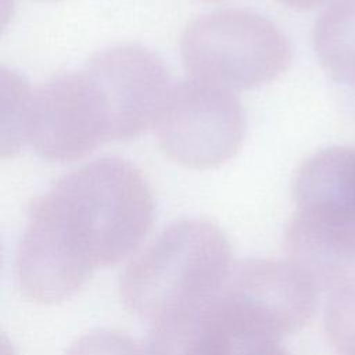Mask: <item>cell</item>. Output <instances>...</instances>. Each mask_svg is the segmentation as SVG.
I'll return each mask as SVG.
<instances>
[{
    "label": "cell",
    "mask_w": 355,
    "mask_h": 355,
    "mask_svg": "<svg viewBox=\"0 0 355 355\" xmlns=\"http://www.w3.org/2000/svg\"><path fill=\"white\" fill-rule=\"evenodd\" d=\"M154 128L169 159L186 168L208 169L240 150L245 114L232 90L190 79L172 86Z\"/></svg>",
    "instance_id": "cell-6"
},
{
    "label": "cell",
    "mask_w": 355,
    "mask_h": 355,
    "mask_svg": "<svg viewBox=\"0 0 355 355\" xmlns=\"http://www.w3.org/2000/svg\"><path fill=\"white\" fill-rule=\"evenodd\" d=\"M318 293L290 261L248 258L232 266L209 302L234 336L279 341L311 322Z\"/></svg>",
    "instance_id": "cell-4"
},
{
    "label": "cell",
    "mask_w": 355,
    "mask_h": 355,
    "mask_svg": "<svg viewBox=\"0 0 355 355\" xmlns=\"http://www.w3.org/2000/svg\"><path fill=\"white\" fill-rule=\"evenodd\" d=\"M298 209L355 220V147H330L306 158L293 180Z\"/></svg>",
    "instance_id": "cell-9"
},
{
    "label": "cell",
    "mask_w": 355,
    "mask_h": 355,
    "mask_svg": "<svg viewBox=\"0 0 355 355\" xmlns=\"http://www.w3.org/2000/svg\"><path fill=\"white\" fill-rule=\"evenodd\" d=\"M313 47L324 71L355 85V0H334L318 18Z\"/></svg>",
    "instance_id": "cell-11"
},
{
    "label": "cell",
    "mask_w": 355,
    "mask_h": 355,
    "mask_svg": "<svg viewBox=\"0 0 355 355\" xmlns=\"http://www.w3.org/2000/svg\"><path fill=\"white\" fill-rule=\"evenodd\" d=\"M290 261L319 291L330 294L355 284V220L298 209L284 236Z\"/></svg>",
    "instance_id": "cell-8"
},
{
    "label": "cell",
    "mask_w": 355,
    "mask_h": 355,
    "mask_svg": "<svg viewBox=\"0 0 355 355\" xmlns=\"http://www.w3.org/2000/svg\"><path fill=\"white\" fill-rule=\"evenodd\" d=\"M65 355H146V348L125 333L96 330L78 338Z\"/></svg>",
    "instance_id": "cell-13"
},
{
    "label": "cell",
    "mask_w": 355,
    "mask_h": 355,
    "mask_svg": "<svg viewBox=\"0 0 355 355\" xmlns=\"http://www.w3.org/2000/svg\"><path fill=\"white\" fill-rule=\"evenodd\" d=\"M324 331L337 355H355V284L330 294Z\"/></svg>",
    "instance_id": "cell-12"
},
{
    "label": "cell",
    "mask_w": 355,
    "mask_h": 355,
    "mask_svg": "<svg viewBox=\"0 0 355 355\" xmlns=\"http://www.w3.org/2000/svg\"><path fill=\"white\" fill-rule=\"evenodd\" d=\"M202 1H220V0H202Z\"/></svg>",
    "instance_id": "cell-16"
},
{
    "label": "cell",
    "mask_w": 355,
    "mask_h": 355,
    "mask_svg": "<svg viewBox=\"0 0 355 355\" xmlns=\"http://www.w3.org/2000/svg\"><path fill=\"white\" fill-rule=\"evenodd\" d=\"M223 232L204 219L165 227L125 268L119 291L125 308L157 323L211 301L232 269Z\"/></svg>",
    "instance_id": "cell-2"
},
{
    "label": "cell",
    "mask_w": 355,
    "mask_h": 355,
    "mask_svg": "<svg viewBox=\"0 0 355 355\" xmlns=\"http://www.w3.org/2000/svg\"><path fill=\"white\" fill-rule=\"evenodd\" d=\"M277 1H280L286 7L297 10V11H306V10H312L315 7L322 6L327 0H277Z\"/></svg>",
    "instance_id": "cell-15"
},
{
    "label": "cell",
    "mask_w": 355,
    "mask_h": 355,
    "mask_svg": "<svg viewBox=\"0 0 355 355\" xmlns=\"http://www.w3.org/2000/svg\"><path fill=\"white\" fill-rule=\"evenodd\" d=\"M83 67L108 101L112 141L135 139L155 126L172 86L165 62L154 51L115 44L94 53Z\"/></svg>",
    "instance_id": "cell-7"
},
{
    "label": "cell",
    "mask_w": 355,
    "mask_h": 355,
    "mask_svg": "<svg viewBox=\"0 0 355 355\" xmlns=\"http://www.w3.org/2000/svg\"><path fill=\"white\" fill-rule=\"evenodd\" d=\"M112 141L108 101L83 67L54 75L31 87L18 136L40 158L55 162L80 159Z\"/></svg>",
    "instance_id": "cell-5"
},
{
    "label": "cell",
    "mask_w": 355,
    "mask_h": 355,
    "mask_svg": "<svg viewBox=\"0 0 355 355\" xmlns=\"http://www.w3.org/2000/svg\"><path fill=\"white\" fill-rule=\"evenodd\" d=\"M180 57L193 79L245 90L280 76L291 62L293 47L268 18L248 10L220 8L187 25Z\"/></svg>",
    "instance_id": "cell-3"
},
{
    "label": "cell",
    "mask_w": 355,
    "mask_h": 355,
    "mask_svg": "<svg viewBox=\"0 0 355 355\" xmlns=\"http://www.w3.org/2000/svg\"><path fill=\"white\" fill-rule=\"evenodd\" d=\"M153 218L151 189L126 159H94L61 176L28 205L15 258L21 293L39 304L72 297L97 268L135 252Z\"/></svg>",
    "instance_id": "cell-1"
},
{
    "label": "cell",
    "mask_w": 355,
    "mask_h": 355,
    "mask_svg": "<svg viewBox=\"0 0 355 355\" xmlns=\"http://www.w3.org/2000/svg\"><path fill=\"white\" fill-rule=\"evenodd\" d=\"M233 355H288L287 351L279 345V341L252 337V336H234Z\"/></svg>",
    "instance_id": "cell-14"
},
{
    "label": "cell",
    "mask_w": 355,
    "mask_h": 355,
    "mask_svg": "<svg viewBox=\"0 0 355 355\" xmlns=\"http://www.w3.org/2000/svg\"><path fill=\"white\" fill-rule=\"evenodd\" d=\"M233 347L234 334L208 301L153 323L144 348L146 355H233Z\"/></svg>",
    "instance_id": "cell-10"
}]
</instances>
